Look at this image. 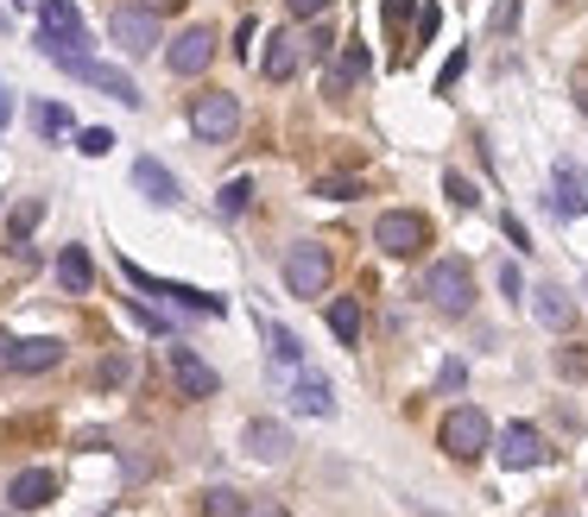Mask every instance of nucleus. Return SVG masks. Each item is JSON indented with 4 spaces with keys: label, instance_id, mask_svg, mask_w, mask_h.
I'll list each match as a JSON object with an SVG mask.
<instances>
[{
    "label": "nucleus",
    "instance_id": "f257e3e1",
    "mask_svg": "<svg viewBox=\"0 0 588 517\" xmlns=\"http://www.w3.org/2000/svg\"><path fill=\"white\" fill-rule=\"evenodd\" d=\"M39 51H45L51 63H58V70L82 77L89 89H101V96H115L120 108H139V101H146V96H139V82L127 77V70H115V63H96V58H89V51H82L77 39H39Z\"/></svg>",
    "mask_w": 588,
    "mask_h": 517
},
{
    "label": "nucleus",
    "instance_id": "f03ea898",
    "mask_svg": "<svg viewBox=\"0 0 588 517\" xmlns=\"http://www.w3.org/2000/svg\"><path fill=\"white\" fill-rule=\"evenodd\" d=\"M437 441H443V455H450V460H481V455L493 448L488 410H474V404H455L450 417H443V429H437Z\"/></svg>",
    "mask_w": 588,
    "mask_h": 517
},
{
    "label": "nucleus",
    "instance_id": "7ed1b4c3",
    "mask_svg": "<svg viewBox=\"0 0 588 517\" xmlns=\"http://www.w3.org/2000/svg\"><path fill=\"white\" fill-rule=\"evenodd\" d=\"M424 297H431V309H443V316H469V304H474L469 259H437V266L424 271Z\"/></svg>",
    "mask_w": 588,
    "mask_h": 517
},
{
    "label": "nucleus",
    "instance_id": "20e7f679",
    "mask_svg": "<svg viewBox=\"0 0 588 517\" xmlns=\"http://www.w3.org/2000/svg\"><path fill=\"white\" fill-rule=\"evenodd\" d=\"M373 247L386 252V259H418V252L431 247V221L412 209H386L373 221Z\"/></svg>",
    "mask_w": 588,
    "mask_h": 517
},
{
    "label": "nucleus",
    "instance_id": "39448f33",
    "mask_svg": "<svg viewBox=\"0 0 588 517\" xmlns=\"http://www.w3.org/2000/svg\"><path fill=\"white\" fill-rule=\"evenodd\" d=\"M335 278V259L330 247H316V240H297L292 252H285V290L292 297H323Z\"/></svg>",
    "mask_w": 588,
    "mask_h": 517
},
{
    "label": "nucleus",
    "instance_id": "423d86ee",
    "mask_svg": "<svg viewBox=\"0 0 588 517\" xmlns=\"http://www.w3.org/2000/svg\"><path fill=\"white\" fill-rule=\"evenodd\" d=\"M190 127L203 146H222V139L241 133V101L228 96V89H203V96L190 101Z\"/></svg>",
    "mask_w": 588,
    "mask_h": 517
},
{
    "label": "nucleus",
    "instance_id": "0eeeda50",
    "mask_svg": "<svg viewBox=\"0 0 588 517\" xmlns=\"http://www.w3.org/2000/svg\"><path fill=\"white\" fill-rule=\"evenodd\" d=\"M158 7H146V0H127V7H115V20H108V32H115V44L127 51V58H153L158 44Z\"/></svg>",
    "mask_w": 588,
    "mask_h": 517
},
{
    "label": "nucleus",
    "instance_id": "6e6552de",
    "mask_svg": "<svg viewBox=\"0 0 588 517\" xmlns=\"http://www.w3.org/2000/svg\"><path fill=\"white\" fill-rule=\"evenodd\" d=\"M216 58V32L209 26H184L171 44H165V63H171V77H203Z\"/></svg>",
    "mask_w": 588,
    "mask_h": 517
},
{
    "label": "nucleus",
    "instance_id": "1a4fd4ad",
    "mask_svg": "<svg viewBox=\"0 0 588 517\" xmlns=\"http://www.w3.org/2000/svg\"><path fill=\"white\" fill-rule=\"evenodd\" d=\"M493 455H500V467H512V474H526V467H545V436L531 429V422H507L500 436H493Z\"/></svg>",
    "mask_w": 588,
    "mask_h": 517
},
{
    "label": "nucleus",
    "instance_id": "9d476101",
    "mask_svg": "<svg viewBox=\"0 0 588 517\" xmlns=\"http://www.w3.org/2000/svg\"><path fill=\"white\" fill-rule=\"evenodd\" d=\"M127 285H139V290H153V297H171V304H184L190 316H222V297H209V290H190V285H165V278H146V271L127 259Z\"/></svg>",
    "mask_w": 588,
    "mask_h": 517
},
{
    "label": "nucleus",
    "instance_id": "9b49d317",
    "mask_svg": "<svg viewBox=\"0 0 588 517\" xmlns=\"http://www.w3.org/2000/svg\"><path fill=\"white\" fill-rule=\"evenodd\" d=\"M550 209L564 215V221H576V215H588V177H582V165H557L550 171Z\"/></svg>",
    "mask_w": 588,
    "mask_h": 517
},
{
    "label": "nucleus",
    "instance_id": "f8f14e48",
    "mask_svg": "<svg viewBox=\"0 0 588 517\" xmlns=\"http://www.w3.org/2000/svg\"><path fill=\"white\" fill-rule=\"evenodd\" d=\"M241 441H247V460H266V467H278V460L292 455V429L273 422V417H254Z\"/></svg>",
    "mask_w": 588,
    "mask_h": 517
},
{
    "label": "nucleus",
    "instance_id": "ddd939ff",
    "mask_svg": "<svg viewBox=\"0 0 588 517\" xmlns=\"http://www.w3.org/2000/svg\"><path fill=\"white\" fill-rule=\"evenodd\" d=\"M7 498H13V511H39V505L58 498V474L51 467H20L13 486H7Z\"/></svg>",
    "mask_w": 588,
    "mask_h": 517
},
{
    "label": "nucleus",
    "instance_id": "4468645a",
    "mask_svg": "<svg viewBox=\"0 0 588 517\" xmlns=\"http://www.w3.org/2000/svg\"><path fill=\"white\" fill-rule=\"evenodd\" d=\"M171 372H177V391H184V398H216L222 391L216 366H203L190 347H171Z\"/></svg>",
    "mask_w": 588,
    "mask_h": 517
},
{
    "label": "nucleus",
    "instance_id": "2eb2a0df",
    "mask_svg": "<svg viewBox=\"0 0 588 517\" xmlns=\"http://www.w3.org/2000/svg\"><path fill=\"white\" fill-rule=\"evenodd\" d=\"M292 404L304 410V417H335V385L323 379V372H311V366H297V379H292Z\"/></svg>",
    "mask_w": 588,
    "mask_h": 517
},
{
    "label": "nucleus",
    "instance_id": "dca6fc26",
    "mask_svg": "<svg viewBox=\"0 0 588 517\" xmlns=\"http://www.w3.org/2000/svg\"><path fill=\"white\" fill-rule=\"evenodd\" d=\"M297 63H304V39H297V32H273V39H266V58H259L266 82H292Z\"/></svg>",
    "mask_w": 588,
    "mask_h": 517
},
{
    "label": "nucleus",
    "instance_id": "f3484780",
    "mask_svg": "<svg viewBox=\"0 0 588 517\" xmlns=\"http://www.w3.org/2000/svg\"><path fill=\"white\" fill-rule=\"evenodd\" d=\"M134 183H139L146 196H153L158 209H177V202H184V190H177V177L165 171L158 158H139V165H134Z\"/></svg>",
    "mask_w": 588,
    "mask_h": 517
},
{
    "label": "nucleus",
    "instance_id": "a211bd4d",
    "mask_svg": "<svg viewBox=\"0 0 588 517\" xmlns=\"http://www.w3.org/2000/svg\"><path fill=\"white\" fill-rule=\"evenodd\" d=\"M39 39H77L82 44V13L70 0H45L39 7Z\"/></svg>",
    "mask_w": 588,
    "mask_h": 517
},
{
    "label": "nucleus",
    "instance_id": "6ab92c4d",
    "mask_svg": "<svg viewBox=\"0 0 588 517\" xmlns=\"http://www.w3.org/2000/svg\"><path fill=\"white\" fill-rule=\"evenodd\" d=\"M58 360H63L58 335H32V341H20V354H13V372H51Z\"/></svg>",
    "mask_w": 588,
    "mask_h": 517
},
{
    "label": "nucleus",
    "instance_id": "aec40b11",
    "mask_svg": "<svg viewBox=\"0 0 588 517\" xmlns=\"http://www.w3.org/2000/svg\"><path fill=\"white\" fill-rule=\"evenodd\" d=\"M367 70H373V58H367V44L354 39V44H349V51H342V63H335V70H330V82H323V89H330V96H335V101H342V96H349V82H361V77H367Z\"/></svg>",
    "mask_w": 588,
    "mask_h": 517
},
{
    "label": "nucleus",
    "instance_id": "412c9836",
    "mask_svg": "<svg viewBox=\"0 0 588 517\" xmlns=\"http://www.w3.org/2000/svg\"><path fill=\"white\" fill-rule=\"evenodd\" d=\"M531 316H538L545 328H569L576 304H569V290H557V285H538V290H531Z\"/></svg>",
    "mask_w": 588,
    "mask_h": 517
},
{
    "label": "nucleus",
    "instance_id": "4be33fe9",
    "mask_svg": "<svg viewBox=\"0 0 588 517\" xmlns=\"http://www.w3.org/2000/svg\"><path fill=\"white\" fill-rule=\"evenodd\" d=\"M58 285L70 290V297H82V290L96 285V266H89V252H82V247H63L58 252Z\"/></svg>",
    "mask_w": 588,
    "mask_h": 517
},
{
    "label": "nucleus",
    "instance_id": "5701e85b",
    "mask_svg": "<svg viewBox=\"0 0 588 517\" xmlns=\"http://www.w3.org/2000/svg\"><path fill=\"white\" fill-rule=\"evenodd\" d=\"M330 335L342 347H361V304H354V297H335L330 304Z\"/></svg>",
    "mask_w": 588,
    "mask_h": 517
},
{
    "label": "nucleus",
    "instance_id": "b1692460",
    "mask_svg": "<svg viewBox=\"0 0 588 517\" xmlns=\"http://www.w3.org/2000/svg\"><path fill=\"white\" fill-rule=\"evenodd\" d=\"M247 505H241V493H228V486H209V493H196V517H241Z\"/></svg>",
    "mask_w": 588,
    "mask_h": 517
},
{
    "label": "nucleus",
    "instance_id": "393cba45",
    "mask_svg": "<svg viewBox=\"0 0 588 517\" xmlns=\"http://www.w3.org/2000/svg\"><path fill=\"white\" fill-rule=\"evenodd\" d=\"M39 221H45V202H39V196H26L20 209L7 215V233H13V247H26V240H32V228H39Z\"/></svg>",
    "mask_w": 588,
    "mask_h": 517
},
{
    "label": "nucleus",
    "instance_id": "a878e982",
    "mask_svg": "<svg viewBox=\"0 0 588 517\" xmlns=\"http://www.w3.org/2000/svg\"><path fill=\"white\" fill-rule=\"evenodd\" d=\"M259 328H266V341H273V360L278 366H297V360H304V341H297L285 322H259Z\"/></svg>",
    "mask_w": 588,
    "mask_h": 517
},
{
    "label": "nucleus",
    "instance_id": "bb28decb",
    "mask_svg": "<svg viewBox=\"0 0 588 517\" xmlns=\"http://www.w3.org/2000/svg\"><path fill=\"white\" fill-rule=\"evenodd\" d=\"M32 127H39L45 139L70 133V108H63V101H39V108H32Z\"/></svg>",
    "mask_w": 588,
    "mask_h": 517
},
{
    "label": "nucleus",
    "instance_id": "cd10ccee",
    "mask_svg": "<svg viewBox=\"0 0 588 517\" xmlns=\"http://www.w3.org/2000/svg\"><path fill=\"white\" fill-rule=\"evenodd\" d=\"M247 202H254V183H247V177H235V183L216 196V209L228 215V221H235V215H247Z\"/></svg>",
    "mask_w": 588,
    "mask_h": 517
},
{
    "label": "nucleus",
    "instance_id": "c85d7f7f",
    "mask_svg": "<svg viewBox=\"0 0 588 517\" xmlns=\"http://www.w3.org/2000/svg\"><path fill=\"white\" fill-rule=\"evenodd\" d=\"M77 152L82 158H108V152H115V133H108V127H82V133H77Z\"/></svg>",
    "mask_w": 588,
    "mask_h": 517
},
{
    "label": "nucleus",
    "instance_id": "c756f323",
    "mask_svg": "<svg viewBox=\"0 0 588 517\" xmlns=\"http://www.w3.org/2000/svg\"><path fill=\"white\" fill-rule=\"evenodd\" d=\"M557 366H564L569 379H588V341H569L564 354H557Z\"/></svg>",
    "mask_w": 588,
    "mask_h": 517
},
{
    "label": "nucleus",
    "instance_id": "7c9ffc66",
    "mask_svg": "<svg viewBox=\"0 0 588 517\" xmlns=\"http://www.w3.org/2000/svg\"><path fill=\"white\" fill-rule=\"evenodd\" d=\"M443 190H450V202H455V209H474V202H481V196H474V183H469V177H443Z\"/></svg>",
    "mask_w": 588,
    "mask_h": 517
},
{
    "label": "nucleus",
    "instance_id": "2f4dec72",
    "mask_svg": "<svg viewBox=\"0 0 588 517\" xmlns=\"http://www.w3.org/2000/svg\"><path fill=\"white\" fill-rule=\"evenodd\" d=\"M316 196H330V202H349V196H361V183H354V177H323V183H316Z\"/></svg>",
    "mask_w": 588,
    "mask_h": 517
},
{
    "label": "nucleus",
    "instance_id": "473e14b6",
    "mask_svg": "<svg viewBox=\"0 0 588 517\" xmlns=\"http://www.w3.org/2000/svg\"><path fill=\"white\" fill-rule=\"evenodd\" d=\"M330 51H335V39H330V32H323V26H316L311 39H304V58H311V63H323V58H330Z\"/></svg>",
    "mask_w": 588,
    "mask_h": 517
},
{
    "label": "nucleus",
    "instance_id": "72a5a7b5",
    "mask_svg": "<svg viewBox=\"0 0 588 517\" xmlns=\"http://www.w3.org/2000/svg\"><path fill=\"white\" fill-rule=\"evenodd\" d=\"M412 13H418V0H386V26H392V32H405Z\"/></svg>",
    "mask_w": 588,
    "mask_h": 517
},
{
    "label": "nucleus",
    "instance_id": "f704fd0d",
    "mask_svg": "<svg viewBox=\"0 0 588 517\" xmlns=\"http://www.w3.org/2000/svg\"><path fill=\"white\" fill-rule=\"evenodd\" d=\"M462 70H469V58H462V51H455V58L443 63V77H437V96H450V89H455V77H462Z\"/></svg>",
    "mask_w": 588,
    "mask_h": 517
},
{
    "label": "nucleus",
    "instance_id": "c9c22d12",
    "mask_svg": "<svg viewBox=\"0 0 588 517\" xmlns=\"http://www.w3.org/2000/svg\"><path fill=\"white\" fill-rule=\"evenodd\" d=\"M235 51H241V63H254V39H259V20H241V32H235Z\"/></svg>",
    "mask_w": 588,
    "mask_h": 517
},
{
    "label": "nucleus",
    "instance_id": "e433bc0d",
    "mask_svg": "<svg viewBox=\"0 0 588 517\" xmlns=\"http://www.w3.org/2000/svg\"><path fill=\"white\" fill-rule=\"evenodd\" d=\"M323 7H330V0H285V13H292V20H316Z\"/></svg>",
    "mask_w": 588,
    "mask_h": 517
},
{
    "label": "nucleus",
    "instance_id": "4c0bfd02",
    "mask_svg": "<svg viewBox=\"0 0 588 517\" xmlns=\"http://www.w3.org/2000/svg\"><path fill=\"white\" fill-rule=\"evenodd\" d=\"M241 517H285V505H278V498H254Z\"/></svg>",
    "mask_w": 588,
    "mask_h": 517
},
{
    "label": "nucleus",
    "instance_id": "58836bf2",
    "mask_svg": "<svg viewBox=\"0 0 588 517\" xmlns=\"http://www.w3.org/2000/svg\"><path fill=\"white\" fill-rule=\"evenodd\" d=\"M13 354H20V341H13V335L0 328V366H13Z\"/></svg>",
    "mask_w": 588,
    "mask_h": 517
},
{
    "label": "nucleus",
    "instance_id": "ea45409f",
    "mask_svg": "<svg viewBox=\"0 0 588 517\" xmlns=\"http://www.w3.org/2000/svg\"><path fill=\"white\" fill-rule=\"evenodd\" d=\"M146 7H158V13H184V0H146Z\"/></svg>",
    "mask_w": 588,
    "mask_h": 517
},
{
    "label": "nucleus",
    "instance_id": "a19ab883",
    "mask_svg": "<svg viewBox=\"0 0 588 517\" xmlns=\"http://www.w3.org/2000/svg\"><path fill=\"white\" fill-rule=\"evenodd\" d=\"M7 115H13V101H7V89H0V127H7Z\"/></svg>",
    "mask_w": 588,
    "mask_h": 517
},
{
    "label": "nucleus",
    "instance_id": "79ce46f5",
    "mask_svg": "<svg viewBox=\"0 0 588 517\" xmlns=\"http://www.w3.org/2000/svg\"><path fill=\"white\" fill-rule=\"evenodd\" d=\"M20 7H32V0H20Z\"/></svg>",
    "mask_w": 588,
    "mask_h": 517
}]
</instances>
